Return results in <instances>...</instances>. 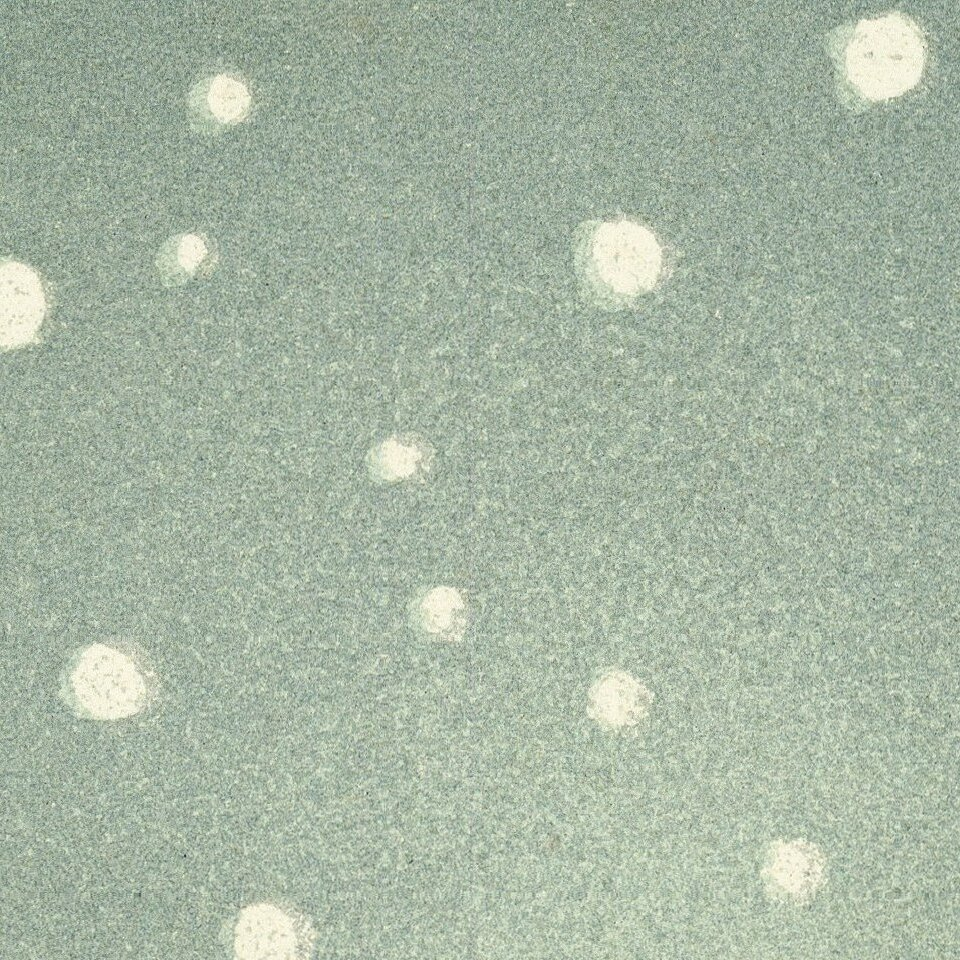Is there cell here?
<instances>
[{"mask_svg": "<svg viewBox=\"0 0 960 960\" xmlns=\"http://www.w3.org/2000/svg\"><path fill=\"white\" fill-rule=\"evenodd\" d=\"M207 240L198 233L170 237L160 247L156 266L166 286L180 285L192 277L208 256Z\"/></svg>", "mask_w": 960, "mask_h": 960, "instance_id": "10", "label": "cell"}, {"mask_svg": "<svg viewBox=\"0 0 960 960\" xmlns=\"http://www.w3.org/2000/svg\"><path fill=\"white\" fill-rule=\"evenodd\" d=\"M188 117L198 132L215 134L243 121L252 110V94L242 75L212 72L198 80L187 98Z\"/></svg>", "mask_w": 960, "mask_h": 960, "instance_id": "5", "label": "cell"}, {"mask_svg": "<svg viewBox=\"0 0 960 960\" xmlns=\"http://www.w3.org/2000/svg\"><path fill=\"white\" fill-rule=\"evenodd\" d=\"M431 457V448L417 437H397L374 447L367 456V465L374 479L394 481L410 477L429 464Z\"/></svg>", "mask_w": 960, "mask_h": 960, "instance_id": "9", "label": "cell"}, {"mask_svg": "<svg viewBox=\"0 0 960 960\" xmlns=\"http://www.w3.org/2000/svg\"><path fill=\"white\" fill-rule=\"evenodd\" d=\"M927 49L919 25L896 10L840 25L827 35L838 95L845 105L859 110L915 87Z\"/></svg>", "mask_w": 960, "mask_h": 960, "instance_id": "1", "label": "cell"}, {"mask_svg": "<svg viewBox=\"0 0 960 960\" xmlns=\"http://www.w3.org/2000/svg\"><path fill=\"white\" fill-rule=\"evenodd\" d=\"M414 621L428 636L459 640L464 633L465 605L459 592L439 586L420 596L413 610Z\"/></svg>", "mask_w": 960, "mask_h": 960, "instance_id": "8", "label": "cell"}, {"mask_svg": "<svg viewBox=\"0 0 960 960\" xmlns=\"http://www.w3.org/2000/svg\"><path fill=\"white\" fill-rule=\"evenodd\" d=\"M47 303L39 274L17 260L0 269V344L3 349L31 343L44 320Z\"/></svg>", "mask_w": 960, "mask_h": 960, "instance_id": "4", "label": "cell"}, {"mask_svg": "<svg viewBox=\"0 0 960 960\" xmlns=\"http://www.w3.org/2000/svg\"><path fill=\"white\" fill-rule=\"evenodd\" d=\"M575 264L588 300L614 311L656 285L662 250L654 234L634 221H592L576 237Z\"/></svg>", "mask_w": 960, "mask_h": 960, "instance_id": "2", "label": "cell"}, {"mask_svg": "<svg viewBox=\"0 0 960 960\" xmlns=\"http://www.w3.org/2000/svg\"><path fill=\"white\" fill-rule=\"evenodd\" d=\"M588 710L603 725L619 727L634 724L646 713L651 702L648 691L622 672H610L592 686Z\"/></svg>", "mask_w": 960, "mask_h": 960, "instance_id": "6", "label": "cell"}, {"mask_svg": "<svg viewBox=\"0 0 960 960\" xmlns=\"http://www.w3.org/2000/svg\"><path fill=\"white\" fill-rule=\"evenodd\" d=\"M154 676L128 644L95 643L77 651L61 680V694L78 715L111 720L141 711L152 699Z\"/></svg>", "mask_w": 960, "mask_h": 960, "instance_id": "3", "label": "cell"}, {"mask_svg": "<svg viewBox=\"0 0 960 960\" xmlns=\"http://www.w3.org/2000/svg\"><path fill=\"white\" fill-rule=\"evenodd\" d=\"M238 945L248 958L271 957V953L294 952L296 934L292 922L276 910L248 912L240 922Z\"/></svg>", "mask_w": 960, "mask_h": 960, "instance_id": "7", "label": "cell"}]
</instances>
